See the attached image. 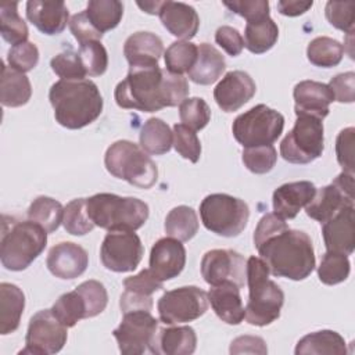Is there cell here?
<instances>
[{
    "label": "cell",
    "mask_w": 355,
    "mask_h": 355,
    "mask_svg": "<svg viewBox=\"0 0 355 355\" xmlns=\"http://www.w3.org/2000/svg\"><path fill=\"white\" fill-rule=\"evenodd\" d=\"M189 83L183 75L169 73L154 67H130L126 78L114 92L118 107L155 112L165 107L182 104L189 96Z\"/></svg>",
    "instance_id": "1"
},
{
    "label": "cell",
    "mask_w": 355,
    "mask_h": 355,
    "mask_svg": "<svg viewBox=\"0 0 355 355\" xmlns=\"http://www.w3.org/2000/svg\"><path fill=\"white\" fill-rule=\"evenodd\" d=\"M261 258L276 277L304 280L315 269V251L311 237L302 230L284 229L258 248Z\"/></svg>",
    "instance_id": "2"
},
{
    "label": "cell",
    "mask_w": 355,
    "mask_h": 355,
    "mask_svg": "<svg viewBox=\"0 0 355 355\" xmlns=\"http://www.w3.org/2000/svg\"><path fill=\"white\" fill-rule=\"evenodd\" d=\"M55 121L67 129H82L103 111V97L90 79H60L49 92Z\"/></svg>",
    "instance_id": "3"
},
{
    "label": "cell",
    "mask_w": 355,
    "mask_h": 355,
    "mask_svg": "<svg viewBox=\"0 0 355 355\" xmlns=\"http://www.w3.org/2000/svg\"><path fill=\"white\" fill-rule=\"evenodd\" d=\"M245 282L248 284V301L244 308L247 323L263 327L279 319L284 293L269 279V268L261 257L252 255L247 259Z\"/></svg>",
    "instance_id": "4"
},
{
    "label": "cell",
    "mask_w": 355,
    "mask_h": 355,
    "mask_svg": "<svg viewBox=\"0 0 355 355\" xmlns=\"http://www.w3.org/2000/svg\"><path fill=\"white\" fill-rule=\"evenodd\" d=\"M47 232L32 220L7 222L4 216L0 241L1 265L12 272L26 269L46 248Z\"/></svg>",
    "instance_id": "5"
},
{
    "label": "cell",
    "mask_w": 355,
    "mask_h": 355,
    "mask_svg": "<svg viewBox=\"0 0 355 355\" xmlns=\"http://www.w3.org/2000/svg\"><path fill=\"white\" fill-rule=\"evenodd\" d=\"M89 218L101 229L137 230L148 218V205L135 197H121L112 193H98L86 198Z\"/></svg>",
    "instance_id": "6"
},
{
    "label": "cell",
    "mask_w": 355,
    "mask_h": 355,
    "mask_svg": "<svg viewBox=\"0 0 355 355\" xmlns=\"http://www.w3.org/2000/svg\"><path fill=\"white\" fill-rule=\"evenodd\" d=\"M104 165L114 178L140 189H150L158 179L155 162L140 146L129 140L112 143L105 151Z\"/></svg>",
    "instance_id": "7"
},
{
    "label": "cell",
    "mask_w": 355,
    "mask_h": 355,
    "mask_svg": "<svg viewBox=\"0 0 355 355\" xmlns=\"http://www.w3.org/2000/svg\"><path fill=\"white\" fill-rule=\"evenodd\" d=\"M200 216L209 232L222 237H236L247 226L250 208L241 198L215 193L201 201Z\"/></svg>",
    "instance_id": "8"
},
{
    "label": "cell",
    "mask_w": 355,
    "mask_h": 355,
    "mask_svg": "<svg viewBox=\"0 0 355 355\" xmlns=\"http://www.w3.org/2000/svg\"><path fill=\"white\" fill-rule=\"evenodd\" d=\"M284 116L265 104H258L240 114L232 125V132L237 143L244 148L270 146L282 135Z\"/></svg>",
    "instance_id": "9"
},
{
    "label": "cell",
    "mask_w": 355,
    "mask_h": 355,
    "mask_svg": "<svg viewBox=\"0 0 355 355\" xmlns=\"http://www.w3.org/2000/svg\"><path fill=\"white\" fill-rule=\"evenodd\" d=\"M324 150L322 119L300 114L293 129L280 143V155L290 164H309Z\"/></svg>",
    "instance_id": "10"
},
{
    "label": "cell",
    "mask_w": 355,
    "mask_h": 355,
    "mask_svg": "<svg viewBox=\"0 0 355 355\" xmlns=\"http://www.w3.org/2000/svg\"><path fill=\"white\" fill-rule=\"evenodd\" d=\"M159 320L165 324L187 323L208 309V294L197 286H183L165 291L157 304Z\"/></svg>",
    "instance_id": "11"
},
{
    "label": "cell",
    "mask_w": 355,
    "mask_h": 355,
    "mask_svg": "<svg viewBox=\"0 0 355 355\" xmlns=\"http://www.w3.org/2000/svg\"><path fill=\"white\" fill-rule=\"evenodd\" d=\"M67 329L68 327L54 316L51 309L36 312L29 320L25 348H22L19 354L51 355L60 352L68 338Z\"/></svg>",
    "instance_id": "12"
},
{
    "label": "cell",
    "mask_w": 355,
    "mask_h": 355,
    "mask_svg": "<svg viewBox=\"0 0 355 355\" xmlns=\"http://www.w3.org/2000/svg\"><path fill=\"white\" fill-rule=\"evenodd\" d=\"M143 254L141 240L132 230L108 232L100 248V259L104 268L118 273L135 270Z\"/></svg>",
    "instance_id": "13"
},
{
    "label": "cell",
    "mask_w": 355,
    "mask_h": 355,
    "mask_svg": "<svg viewBox=\"0 0 355 355\" xmlns=\"http://www.w3.org/2000/svg\"><path fill=\"white\" fill-rule=\"evenodd\" d=\"M348 205H354V173L343 171L330 184L316 190L313 198L305 207V212L309 218L324 223Z\"/></svg>",
    "instance_id": "14"
},
{
    "label": "cell",
    "mask_w": 355,
    "mask_h": 355,
    "mask_svg": "<svg viewBox=\"0 0 355 355\" xmlns=\"http://www.w3.org/2000/svg\"><path fill=\"white\" fill-rule=\"evenodd\" d=\"M158 320L148 311H132L123 313L121 324L112 331L119 351L126 355L143 354L155 331Z\"/></svg>",
    "instance_id": "15"
},
{
    "label": "cell",
    "mask_w": 355,
    "mask_h": 355,
    "mask_svg": "<svg viewBox=\"0 0 355 355\" xmlns=\"http://www.w3.org/2000/svg\"><path fill=\"white\" fill-rule=\"evenodd\" d=\"M245 268L244 257L233 250H211L201 259V275L209 286L233 283L241 288L245 283Z\"/></svg>",
    "instance_id": "16"
},
{
    "label": "cell",
    "mask_w": 355,
    "mask_h": 355,
    "mask_svg": "<svg viewBox=\"0 0 355 355\" xmlns=\"http://www.w3.org/2000/svg\"><path fill=\"white\" fill-rule=\"evenodd\" d=\"M257 92L254 79L244 71H230L214 89V98L225 112H234L248 103Z\"/></svg>",
    "instance_id": "17"
},
{
    "label": "cell",
    "mask_w": 355,
    "mask_h": 355,
    "mask_svg": "<svg viewBox=\"0 0 355 355\" xmlns=\"http://www.w3.org/2000/svg\"><path fill=\"white\" fill-rule=\"evenodd\" d=\"M186 265V248L173 237H162L150 252V270L161 282L179 276Z\"/></svg>",
    "instance_id": "18"
},
{
    "label": "cell",
    "mask_w": 355,
    "mask_h": 355,
    "mask_svg": "<svg viewBox=\"0 0 355 355\" xmlns=\"http://www.w3.org/2000/svg\"><path fill=\"white\" fill-rule=\"evenodd\" d=\"M46 265L55 277L72 280L85 273L89 266V255L79 244L62 241L50 248Z\"/></svg>",
    "instance_id": "19"
},
{
    "label": "cell",
    "mask_w": 355,
    "mask_h": 355,
    "mask_svg": "<svg viewBox=\"0 0 355 355\" xmlns=\"http://www.w3.org/2000/svg\"><path fill=\"white\" fill-rule=\"evenodd\" d=\"M355 208L348 205L322 223V234L327 251L351 255L355 247Z\"/></svg>",
    "instance_id": "20"
},
{
    "label": "cell",
    "mask_w": 355,
    "mask_h": 355,
    "mask_svg": "<svg viewBox=\"0 0 355 355\" xmlns=\"http://www.w3.org/2000/svg\"><path fill=\"white\" fill-rule=\"evenodd\" d=\"M293 97L295 100V115H312L322 121L329 115V105L334 101L330 87L316 80H301L297 83L293 90Z\"/></svg>",
    "instance_id": "21"
},
{
    "label": "cell",
    "mask_w": 355,
    "mask_h": 355,
    "mask_svg": "<svg viewBox=\"0 0 355 355\" xmlns=\"http://www.w3.org/2000/svg\"><path fill=\"white\" fill-rule=\"evenodd\" d=\"M315 193L316 187L309 180L284 183L273 191V211L283 219H294L301 208L311 202Z\"/></svg>",
    "instance_id": "22"
},
{
    "label": "cell",
    "mask_w": 355,
    "mask_h": 355,
    "mask_svg": "<svg viewBox=\"0 0 355 355\" xmlns=\"http://www.w3.org/2000/svg\"><path fill=\"white\" fill-rule=\"evenodd\" d=\"M197 336L190 326L157 329L148 349L155 355H190L196 351Z\"/></svg>",
    "instance_id": "23"
},
{
    "label": "cell",
    "mask_w": 355,
    "mask_h": 355,
    "mask_svg": "<svg viewBox=\"0 0 355 355\" xmlns=\"http://www.w3.org/2000/svg\"><path fill=\"white\" fill-rule=\"evenodd\" d=\"M158 15L164 28L172 36L183 40L193 39L200 26L197 11L182 1H164Z\"/></svg>",
    "instance_id": "24"
},
{
    "label": "cell",
    "mask_w": 355,
    "mask_h": 355,
    "mask_svg": "<svg viewBox=\"0 0 355 355\" xmlns=\"http://www.w3.org/2000/svg\"><path fill=\"white\" fill-rule=\"evenodd\" d=\"M26 18L42 33L53 36L65 29L69 12L64 1L31 0L26 3Z\"/></svg>",
    "instance_id": "25"
},
{
    "label": "cell",
    "mask_w": 355,
    "mask_h": 355,
    "mask_svg": "<svg viewBox=\"0 0 355 355\" xmlns=\"http://www.w3.org/2000/svg\"><path fill=\"white\" fill-rule=\"evenodd\" d=\"M162 53V40L153 32H136L123 44V55L130 67L158 65Z\"/></svg>",
    "instance_id": "26"
},
{
    "label": "cell",
    "mask_w": 355,
    "mask_h": 355,
    "mask_svg": "<svg viewBox=\"0 0 355 355\" xmlns=\"http://www.w3.org/2000/svg\"><path fill=\"white\" fill-rule=\"evenodd\" d=\"M208 302L216 316L227 324H240L244 320L245 311L240 295V287L233 283H222L211 286L208 291Z\"/></svg>",
    "instance_id": "27"
},
{
    "label": "cell",
    "mask_w": 355,
    "mask_h": 355,
    "mask_svg": "<svg viewBox=\"0 0 355 355\" xmlns=\"http://www.w3.org/2000/svg\"><path fill=\"white\" fill-rule=\"evenodd\" d=\"M197 47V60L193 68L187 72L189 79L197 85H211L222 76L226 68L225 57L209 43H201Z\"/></svg>",
    "instance_id": "28"
},
{
    "label": "cell",
    "mask_w": 355,
    "mask_h": 355,
    "mask_svg": "<svg viewBox=\"0 0 355 355\" xmlns=\"http://www.w3.org/2000/svg\"><path fill=\"white\" fill-rule=\"evenodd\" d=\"M24 308V291L12 283L3 282L0 284V334H11L19 327Z\"/></svg>",
    "instance_id": "29"
},
{
    "label": "cell",
    "mask_w": 355,
    "mask_h": 355,
    "mask_svg": "<svg viewBox=\"0 0 355 355\" xmlns=\"http://www.w3.org/2000/svg\"><path fill=\"white\" fill-rule=\"evenodd\" d=\"M32 96V86L28 76L1 62L0 100L4 107L25 105Z\"/></svg>",
    "instance_id": "30"
},
{
    "label": "cell",
    "mask_w": 355,
    "mask_h": 355,
    "mask_svg": "<svg viewBox=\"0 0 355 355\" xmlns=\"http://www.w3.org/2000/svg\"><path fill=\"white\" fill-rule=\"evenodd\" d=\"M295 355H344L347 352L345 341L341 334L333 330H320L304 336L295 345Z\"/></svg>",
    "instance_id": "31"
},
{
    "label": "cell",
    "mask_w": 355,
    "mask_h": 355,
    "mask_svg": "<svg viewBox=\"0 0 355 355\" xmlns=\"http://www.w3.org/2000/svg\"><path fill=\"white\" fill-rule=\"evenodd\" d=\"M279 37V28L270 18L247 22L244 29V47L252 54H262L270 50Z\"/></svg>",
    "instance_id": "32"
},
{
    "label": "cell",
    "mask_w": 355,
    "mask_h": 355,
    "mask_svg": "<svg viewBox=\"0 0 355 355\" xmlns=\"http://www.w3.org/2000/svg\"><path fill=\"white\" fill-rule=\"evenodd\" d=\"M140 147L153 155L166 154L173 144V133L166 122L159 118H150L141 126L139 135Z\"/></svg>",
    "instance_id": "33"
},
{
    "label": "cell",
    "mask_w": 355,
    "mask_h": 355,
    "mask_svg": "<svg viewBox=\"0 0 355 355\" xmlns=\"http://www.w3.org/2000/svg\"><path fill=\"white\" fill-rule=\"evenodd\" d=\"M165 233L179 241L191 240L198 232V218L196 211L187 205H178L172 208L164 223Z\"/></svg>",
    "instance_id": "34"
},
{
    "label": "cell",
    "mask_w": 355,
    "mask_h": 355,
    "mask_svg": "<svg viewBox=\"0 0 355 355\" xmlns=\"http://www.w3.org/2000/svg\"><path fill=\"white\" fill-rule=\"evenodd\" d=\"M85 12L92 25L104 35L119 25L123 15V4L118 0H90Z\"/></svg>",
    "instance_id": "35"
},
{
    "label": "cell",
    "mask_w": 355,
    "mask_h": 355,
    "mask_svg": "<svg viewBox=\"0 0 355 355\" xmlns=\"http://www.w3.org/2000/svg\"><path fill=\"white\" fill-rule=\"evenodd\" d=\"M26 214L29 220L40 225L47 233H53L62 223L64 208L60 201L47 196H39L31 202Z\"/></svg>",
    "instance_id": "36"
},
{
    "label": "cell",
    "mask_w": 355,
    "mask_h": 355,
    "mask_svg": "<svg viewBox=\"0 0 355 355\" xmlns=\"http://www.w3.org/2000/svg\"><path fill=\"white\" fill-rule=\"evenodd\" d=\"M344 46L329 36H318L306 47L308 61L320 68H331L341 62Z\"/></svg>",
    "instance_id": "37"
},
{
    "label": "cell",
    "mask_w": 355,
    "mask_h": 355,
    "mask_svg": "<svg viewBox=\"0 0 355 355\" xmlns=\"http://www.w3.org/2000/svg\"><path fill=\"white\" fill-rule=\"evenodd\" d=\"M0 32L6 42L15 46L28 42L29 31L25 21L18 14V3L0 4Z\"/></svg>",
    "instance_id": "38"
},
{
    "label": "cell",
    "mask_w": 355,
    "mask_h": 355,
    "mask_svg": "<svg viewBox=\"0 0 355 355\" xmlns=\"http://www.w3.org/2000/svg\"><path fill=\"white\" fill-rule=\"evenodd\" d=\"M51 312L67 327H73L79 320L87 319L85 298L76 288L60 295L51 306Z\"/></svg>",
    "instance_id": "39"
},
{
    "label": "cell",
    "mask_w": 355,
    "mask_h": 355,
    "mask_svg": "<svg viewBox=\"0 0 355 355\" xmlns=\"http://www.w3.org/2000/svg\"><path fill=\"white\" fill-rule=\"evenodd\" d=\"M198 54V47L189 40H178L173 42L164 53L165 67L169 73L182 75L183 72H189Z\"/></svg>",
    "instance_id": "40"
},
{
    "label": "cell",
    "mask_w": 355,
    "mask_h": 355,
    "mask_svg": "<svg viewBox=\"0 0 355 355\" xmlns=\"http://www.w3.org/2000/svg\"><path fill=\"white\" fill-rule=\"evenodd\" d=\"M351 265L348 257L340 252L326 251L318 266V277L323 284L334 286L348 279Z\"/></svg>",
    "instance_id": "41"
},
{
    "label": "cell",
    "mask_w": 355,
    "mask_h": 355,
    "mask_svg": "<svg viewBox=\"0 0 355 355\" xmlns=\"http://www.w3.org/2000/svg\"><path fill=\"white\" fill-rule=\"evenodd\" d=\"M62 225L67 233L72 236H83L94 229L86 209V198H75L64 207Z\"/></svg>",
    "instance_id": "42"
},
{
    "label": "cell",
    "mask_w": 355,
    "mask_h": 355,
    "mask_svg": "<svg viewBox=\"0 0 355 355\" xmlns=\"http://www.w3.org/2000/svg\"><path fill=\"white\" fill-rule=\"evenodd\" d=\"M78 55L82 67L89 76H100L107 71L108 54L105 47L98 40H92L80 44Z\"/></svg>",
    "instance_id": "43"
},
{
    "label": "cell",
    "mask_w": 355,
    "mask_h": 355,
    "mask_svg": "<svg viewBox=\"0 0 355 355\" xmlns=\"http://www.w3.org/2000/svg\"><path fill=\"white\" fill-rule=\"evenodd\" d=\"M241 159L244 166L257 175L268 173L273 169L277 161V151L270 146H259V147H248L243 150Z\"/></svg>",
    "instance_id": "44"
},
{
    "label": "cell",
    "mask_w": 355,
    "mask_h": 355,
    "mask_svg": "<svg viewBox=\"0 0 355 355\" xmlns=\"http://www.w3.org/2000/svg\"><path fill=\"white\" fill-rule=\"evenodd\" d=\"M179 116L183 125L193 130H201L211 119V108L201 97L186 98L179 105Z\"/></svg>",
    "instance_id": "45"
},
{
    "label": "cell",
    "mask_w": 355,
    "mask_h": 355,
    "mask_svg": "<svg viewBox=\"0 0 355 355\" xmlns=\"http://www.w3.org/2000/svg\"><path fill=\"white\" fill-rule=\"evenodd\" d=\"M173 147L180 157L189 159L190 162H198L201 157V143L196 130L190 129L183 123H176L173 126Z\"/></svg>",
    "instance_id": "46"
},
{
    "label": "cell",
    "mask_w": 355,
    "mask_h": 355,
    "mask_svg": "<svg viewBox=\"0 0 355 355\" xmlns=\"http://www.w3.org/2000/svg\"><path fill=\"white\" fill-rule=\"evenodd\" d=\"M76 290L82 294L86 302V309L87 318H94L100 315L107 304H108V294L104 287V284L98 280H86L80 283Z\"/></svg>",
    "instance_id": "47"
},
{
    "label": "cell",
    "mask_w": 355,
    "mask_h": 355,
    "mask_svg": "<svg viewBox=\"0 0 355 355\" xmlns=\"http://www.w3.org/2000/svg\"><path fill=\"white\" fill-rule=\"evenodd\" d=\"M50 67L61 79H85L86 76L78 53L71 49L54 55L50 61Z\"/></svg>",
    "instance_id": "48"
},
{
    "label": "cell",
    "mask_w": 355,
    "mask_h": 355,
    "mask_svg": "<svg viewBox=\"0 0 355 355\" xmlns=\"http://www.w3.org/2000/svg\"><path fill=\"white\" fill-rule=\"evenodd\" d=\"M7 62L8 67L18 71V72H29L32 71L39 62V50L36 44L31 42H24L11 49L7 53Z\"/></svg>",
    "instance_id": "49"
},
{
    "label": "cell",
    "mask_w": 355,
    "mask_h": 355,
    "mask_svg": "<svg viewBox=\"0 0 355 355\" xmlns=\"http://www.w3.org/2000/svg\"><path fill=\"white\" fill-rule=\"evenodd\" d=\"M354 10L355 4L352 1L349 3H341V1H327L324 7V15L330 25L334 28L345 32L352 33L354 32Z\"/></svg>",
    "instance_id": "50"
},
{
    "label": "cell",
    "mask_w": 355,
    "mask_h": 355,
    "mask_svg": "<svg viewBox=\"0 0 355 355\" xmlns=\"http://www.w3.org/2000/svg\"><path fill=\"white\" fill-rule=\"evenodd\" d=\"M232 12L245 18L247 22L258 21L269 17V1L268 0H240V1H223Z\"/></svg>",
    "instance_id": "51"
},
{
    "label": "cell",
    "mask_w": 355,
    "mask_h": 355,
    "mask_svg": "<svg viewBox=\"0 0 355 355\" xmlns=\"http://www.w3.org/2000/svg\"><path fill=\"white\" fill-rule=\"evenodd\" d=\"M354 133L355 129L349 126L343 129L336 139L337 162L348 173H354Z\"/></svg>",
    "instance_id": "52"
},
{
    "label": "cell",
    "mask_w": 355,
    "mask_h": 355,
    "mask_svg": "<svg viewBox=\"0 0 355 355\" xmlns=\"http://www.w3.org/2000/svg\"><path fill=\"white\" fill-rule=\"evenodd\" d=\"M288 225L284 222V219L282 216H279L277 214H266L263 215L255 230H254V245L258 248L261 244H263L268 239H270L272 236L280 233L282 230L287 229Z\"/></svg>",
    "instance_id": "53"
},
{
    "label": "cell",
    "mask_w": 355,
    "mask_h": 355,
    "mask_svg": "<svg viewBox=\"0 0 355 355\" xmlns=\"http://www.w3.org/2000/svg\"><path fill=\"white\" fill-rule=\"evenodd\" d=\"M164 282L158 280L150 269H143L135 276H129L123 280L125 290L140 293L144 295H151L153 293L164 288Z\"/></svg>",
    "instance_id": "54"
},
{
    "label": "cell",
    "mask_w": 355,
    "mask_h": 355,
    "mask_svg": "<svg viewBox=\"0 0 355 355\" xmlns=\"http://www.w3.org/2000/svg\"><path fill=\"white\" fill-rule=\"evenodd\" d=\"M69 29L73 37L79 42V44L92 42V40H101L103 33H100L89 21L85 11H80L71 17L69 19Z\"/></svg>",
    "instance_id": "55"
},
{
    "label": "cell",
    "mask_w": 355,
    "mask_h": 355,
    "mask_svg": "<svg viewBox=\"0 0 355 355\" xmlns=\"http://www.w3.org/2000/svg\"><path fill=\"white\" fill-rule=\"evenodd\" d=\"M327 86L333 92L336 101L352 103L355 100V73L352 71L336 75Z\"/></svg>",
    "instance_id": "56"
},
{
    "label": "cell",
    "mask_w": 355,
    "mask_h": 355,
    "mask_svg": "<svg viewBox=\"0 0 355 355\" xmlns=\"http://www.w3.org/2000/svg\"><path fill=\"white\" fill-rule=\"evenodd\" d=\"M215 42L232 57L239 55L244 49V39L241 33L229 25H222L216 29Z\"/></svg>",
    "instance_id": "57"
},
{
    "label": "cell",
    "mask_w": 355,
    "mask_h": 355,
    "mask_svg": "<svg viewBox=\"0 0 355 355\" xmlns=\"http://www.w3.org/2000/svg\"><path fill=\"white\" fill-rule=\"evenodd\" d=\"M119 306L122 313L132 311H148L153 309V297L144 295L140 293H135L130 290H125L119 300Z\"/></svg>",
    "instance_id": "58"
},
{
    "label": "cell",
    "mask_w": 355,
    "mask_h": 355,
    "mask_svg": "<svg viewBox=\"0 0 355 355\" xmlns=\"http://www.w3.org/2000/svg\"><path fill=\"white\" fill-rule=\"evenodd\" d=\"M230 354H268L263 338L258 336H240L230 344Z\"/></svg>",
    "instance_id": "59"
},
{
    "label": "cell",
    "mask_w": 355,
    "mask_h": 355,
    "mask_svg": "<svg viewBox=\"0 0 355 355\" xmlns=\"http://www.w3.org/2000/svg\"><path fill=\"white\" fill-rule=\"evenodd\" d=\"M313 6V1L300 0H280L277 1V11L286 17H298L306 12Z\"/></svg>",
    "instance_id": "60"
},
{
    "label": "cell",
    "mask_w": 355,
    "mask_h": 355,
    "mask_svg": "<svg viewBox=\"0 0 355 355\" xmlns=\"http://www.w3.org/2000/svg\"><path fill=\"white\" fill-rule=\"evenodd\" d=\"M136 4L147 14H151V15H155V14H159V10L164 4V1H136Z\"/></svg>",
    "instance_id": "61"
}]
</instances>
